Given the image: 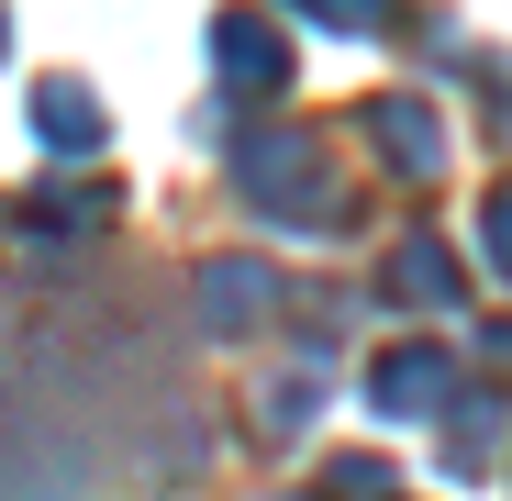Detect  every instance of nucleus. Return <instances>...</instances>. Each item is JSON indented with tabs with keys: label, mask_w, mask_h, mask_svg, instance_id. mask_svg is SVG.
Here are the masks:
<instances>
[{
	"label": "nucleus",
	"mask_w": 512,
	"mask_h": 501,
	"mask_svg": "<svg viewBox=\"0 0 512 501\" xmlns=\"http://www.w3.org/2000/svg\"><path fill=\"white\" fill-rule=\"evenodd\" d=\"M401 290L412 301H457V257H446L435 234H401Z\"/></svg>",
	"instance_id": "7"
},
{
	"label": "nucleus",
	"mask_w": 512,
	"mask_h": 501,
	"mask_svg": "<svg viewBox=\"0 0 512 501\" xmlns=\"http://www.w3.org/2000/svg\"><path fill=\"white\" fill-rule=\"evenodd\" d=\"M279 67H290V45H279V23H256V12H234V23H212V78L234 101H268L279 90Z\"/></svg>",
	"instance_id": "2"
},
{
	"label": "nucleus",
	"mask_w": 512,
	"mask_h": 501,
	"mask_svg": "<svg viewBox=\"0 0 512 501\" xmlns=\"http://www.w3.org/2000/svg\"><path fill=\"white\" fill-rule=\"evenodd\" d=\"M279 312V279L256 268V257H223V268H201V323L212 334H256Z\"/></svg>",
	"instance_id": "4"
},
{
	"label": "nucleus",
	"mask_w": 512,
	"mask_h": 501,
	"mask_svg": "<svg viewBox=\"0 0 512 501\" xmlns=\"http://www.w3.org/2000/svg\"><path fill=\"white\" fill-rule=\"evenodd\" d=\"M368 401H379V412H401V424H423V412H446V401H457V379H446V357H435V346H390V357L368 368Z\"/></svg>",
	"instance_id": "3"
},
{
	"label": "nucleus",
	"mask_w": 512,
	"mask_h": 501,
	"mask_svg": "<svg viewBox=\"0 0 512 501\" xmlns=\"http://www.w3.org/2000/svg\"><path fill=\"white\" fill-rule=\"evenodd\" d=\"M312 412H323V368L301 357L290 379H268V435H290V424H312Z\"/></svg>",
	"instance_id": "8"
},
{
	"label": "nucleus",
	"mask_w": 512,
	"mask_h": 501,
	"mask_svg": "<svg viewBox=\"0 0 512 501\" xmlns=\"http://www.w3.org/2000/svg\"><path fill=\"white\" fill-rule=\"evenodd\" d=\"M234 179H245L256 212H279V223H334V212L312 201V145H301V134H245V145H234Z\"/></svg>",
	"instance_id": "1"
},
{
	"label": "nucleus",
	"mask_w": 512,
	"mask_h": 501,
	"mask_svg": "<svg viewBox=\"0 0 512 501\" xmlns=\"http://www.w3.org/2000/svg\"><path fill=\"white\" fill-rule=\"evenodd\" d=\"M379 145L401 156V179H435V167H446V134H435L423 101H390V112H379Z\"/></svg>",
	"instance_id": "6"
},
{
	"label": "nucleus",
	"mask_w": 512,
	"mask_h": 501,
	"mask_svg": "<svg viewBox=\"0 0 512 501\" xmlns=\"http://www.w3.org/2000/svg\"><path fill=\"white\" fill-rule=\"evenodd\" d=\"M34 134H45L56 156L101 145V112H90V90H78V78H45V90H34Z\"/></svg>",
	"instance_id": "5"
},
{
	"label": "nucleus",
	"mask_w": 512,
	"mask_h": 501,
	"mask_svg": "<svg viewBox=\"0 0 512 501\" xmlns=\"http://www.w3.org/2000/svg\"><path fill=\"white\" fill-rule=\"evenodd\" d=\"M490 268H512V190L490 201Z\"/></svg>",
	"instance_id": "9"
}]
</instances>
